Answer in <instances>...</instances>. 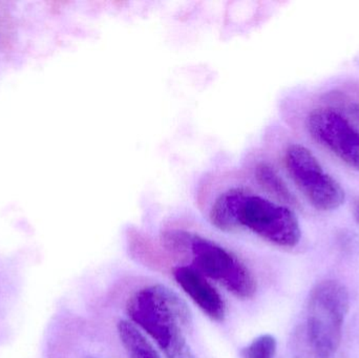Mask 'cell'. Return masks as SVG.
Here are the masks:
<instances>
[{"label": "cell", "mask_w": 359, "mask_h": 358, "mask_svg": "<svg viewBox=\"0 0 359 358\" xmlns=\"http://www.w3.org/2000/svg\"><path fill=\"white\" fill-rule=\"evenodd\" d=\"M210 220L221 230L249 229L280 247H294L301 241L299 220L288 207L243 189L222 193L211 208Z\"/></svg>", "instance_id": "cell-1"}, {"label": "cell", "mask_w": 359, "mask_h": 358, "mask_svg": "<svg viewBox=\"0 0 359 358\" xmlns=\"http://www.w3.org/2000/svg\"><path fill=\"white\" fill-rule=\"evenodd\" d=\"M126 310L166 357L196 358L186 340L191 313L176 292L165 286H147L130 298Z\"/></svg>", "instance_id": "cell-2"}, {"label": "cell", "mask_w": 359, "mask_h": 358, "mask_svg": "<svg viewBox=\"0 0 359 358\" xmlns=\"http://www.w3.org/2000/svg\"><path fill=\"white\" fill-rule=\"evenodd\" d=\"M349 306V292L339 282H320L312 289L307 306V336L314 357H337Z\"/></svg>", "instance_id": "cell-3"}, {"label": "cell", "mask_w": 359, "mask_h": 358, "mask_svg": "<svg viewBox=\"0 0 359 358\" xmlns=\"http://www.w3.org/2000/svg\"><path fill=\"white\" fill-rule=\"evenodd\" d=\"M198 273L221 284L236 298L249 300L257 292L252 273L231 252L215 242L191 235L189 248Z\"/></svg>", "instance_id": "cell-4"}, {"label": "cell", "mask_w": 359, "mask_h": 358, "mask_svg": "<svg viewBox=\"0 0 359 358\" xmlns=\"http://www.w3.org/2000/svg\"><path fill=\"white\" fill-rule=\"evenodd\" d=\"M285 163L299 191L316 209L331 212L345 203L343 187L324 170L307 147L290 145L285 155Z\"/></svg>", "instance_id": "cell-5"}, {"label": "cell", "mask_w": 359, "mask_h": 358, "mask_svg": "<svg viewBox=\"0 0 359 358\" xmlns=\"http://www.w3.org/2000/svg\"><path fill=\"white\" fill-rule=\"evenodd\" d=\"M307 128L316 142L359 172V132L345 116L330 107H320L308 115Z\"/></svg>", "instance_id": "cell-6"}, {"label": "cell", "mask_w": 359, "mask_h": 358, "mask_svg": "<svg viewBox=\"0 0 359 358\" xmlns=\"http://www.w3.org/2000/svg\"><path fill=\"white\" fill-rule=\"evenodd\" d=\"M174 277L180 287L207 317L212 321H224L226 315L224 301L202 273L190 267L180 266L175 269Z\"/></svg>", "instance_id": "cell-7"}, {"label": "cell", "mask_w": 359, "mask_h": 358, "mask_svg": "<svg viewBox=\"0 0 359 358\" xmlns=\"http://www.w3.org/2000/svg\"><path fill=\"white\" fill-rule=\"evenodd\" d=\"M257 178L270 193L282 201L289 204H297V199L287 187L286 183L276 174V170L267 164H261L257 168Z\"/></svg>", "instance_id": "cell-8"}, {"label": "cell", "mask_w": 359, "mask_h": 358, "mask_svg": "<svg viewBox=\"0 0 359 358\" xmlns=\"http://www.w3.org/2000/svg\"><path fill=\"white\" fill-rule=\"evenodd\" d=\"M276 348L278 343L276 338L270 334H265L255 338L249 346L243 349L242 358H274Z\"/></svg>", "instance_id": "cell-9"}, {"label": "cell", "mask_w": 359, "mask_h": 358, "mask_svg": "<svg viewBox=\"0 0 359 358\" xmlns=\"http://www.w3.org/2000/svg\"><path fill=\"white\" fill-rule=\"evenodd\" d=\"M353 216L354 219H355L356 222H358V224L359 225V199L356 200V201L354 202Z\"/></svg>", "instance_id": "cell-10"}]
</instances>
